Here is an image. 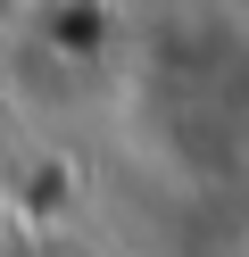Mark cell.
I'll list each match as a JSON object with an SVG mask.
<instances>
[{
  "mask_svg": "<svg viewBox=\"0 0 249 257\" xmlns=\"http://www.w3.org/2000/svg\"><path fill=\"white\" fill-rule=\"evenodd\" d=\"M0 232H9V199H0Z\"/></svg>",
  "mask_w": 249,
  "mask_h": 257,
  "instance_id": "cell-1",
  "label": "cell"
}]
</instances>
